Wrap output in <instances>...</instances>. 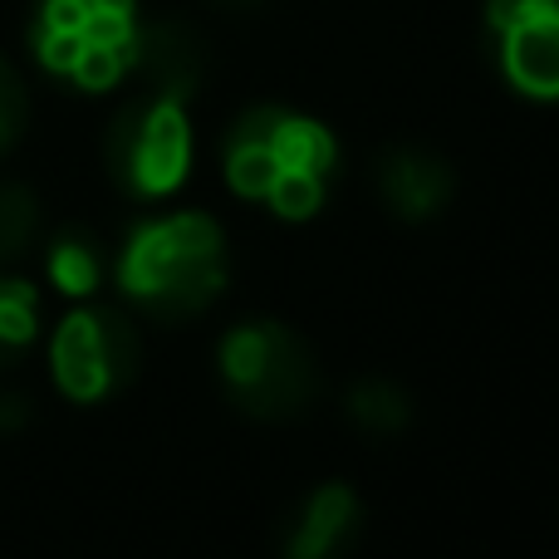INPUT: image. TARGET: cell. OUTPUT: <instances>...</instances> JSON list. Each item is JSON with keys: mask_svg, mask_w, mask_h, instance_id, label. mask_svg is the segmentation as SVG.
<instances>
[{"mask_svg": "<svg viewBox=\"0 0 559 559\" xmlns=\"http://www.w3.org/2000/svg\"><path fill=\"white\" fill-rule=\"evenodd\" d=\"M39 334V295L25 280H0V358L29 348Z\"/></svg>", "mask_w": 559, "mask_h": 559, "instance_id": "cell-14", "label": "cell"}, {"mask_svg": "<svg viewBox=\"0 0 559 559\" xmlns=\"http://www.w3.org/2000/svg\"><path fill=\"white\" fill-rule=\"evenodd\" d=\"M354 531H358V501L344 491V486H324V491H314L309 506L299 511L285 550L295 559H324V555L344 550Z\"/></svg>", "mask_w": 559, "mask_h": 559, "instance_id": "cell-10", "label": "cell"}, {"mask_svg": "<svg viewBox=\"0 0 559 559\" xmlns=\"http://www.w3.org/2000/svg\"><path fill=\"white\" fill-rule=\"evenodd\" d=\"M29 45L49 74L94 94L133 69L138 5L133 0H39Z\"/></svg>", "mask_w": 559, "mask_h": 559, "instance_id": "cell-3", "label": "cell"}, {"mask_svg": "<svg viewBox=\"0 0 559 559\" xmlns=\"http://www.w3.org/2000/svg\"><path fill=\"white\" fill-rule=\"evenodd\" d=\"M334 157V138L314 118L285 114V108H251L236 118L231 138H226L231 187L280 216H309L324 202Z\"/></svg>", "mask_w": 559, "mask_h": 559, "instance_id": "cell-1", "label": "cell"}, {"mask_svg": "<svg viewBox=\"0 0 559 559\" xmlns=\"http://www.w3.org/2000/svg\"><path fill=\"white\" fill-rule=\"evenodd\" d=\"M491 35L521 94L559 98V0H491Z\"/></svg>", "mask_w": 559, "mask_h": 559, "instance_id": "cell-7", "label": "cell"}, {"mask_svg": "<svg viewBox=\"0 0 559 559\" xmlns=\"http://www.w3.org/2000/svg\"><path fill=\"white\" fill-rule=\"evenodd\" d=\"M222 373L231 397L255 417H289L309 407L319 388L314 354L285 324H241L222 344Z\"/></svg>", "mask_w": 559, "mask_h": 559, "instance_id": "cell-4", "label": "cell"}, {"mask_svg": "<svg viewBox=\"0 0 559 559\" xmlns=\"http://www.w3.org/2000/svg\"><path fill=\"white\" fill-rule=\"evenodd\" d=\"M49 364H55V383L74 403H98L133 378L138 334L118 309H79L59 324Z\"/></svg>", "mask_w": 559, "mask_h": 559, "instance_id": "cell-6", "label": "cell"}, {"mask_svg": "<svg viewBox=\"0 0 559 559\" xmlns=\"http://www.w3.org/2000/svg\"><path fill=\"white\" fill-rule=\"evenodd\" d=\"M49 280H55L64 295H88L98 289V275H104V261H98V246L88 241L84 231H59L49 241Z\"/></svg>", "mask_w": 559, "mask_h": 559, "instance_id": "cell-12", "label": "cell"}, {"mask_svg": "<svg viewBox=\"0 0 559 559\" xmlns=\"http://www.w3.org/2000/svg\"><path fill=\"white\" fill-rule=\"evenodd\" d=\"M118 285L157 319L202 314L226 285V241L212 216H163L128 236Z\"/></svg>", "mask_w": 559, "mask_h": 559, "instance_id": "cell-2", "label": "cell"}, {"mask_svg": "<svg viewBox=\"0 0 559 559\" xmlns=\"http://www.w3.org/2000/svg\"><path fill=\"white\" fill-rule=\"evenodd\" d=\"M25 397H0V432H10V427H20L25 423Z\"/></svg>", "mask_w": 559, "mask_h": 559, "instance_id": "cell-16", "label": "cell"}, {"mask_svg": "<svg viewBox=\"0 0 559 559\" xmlns=\"http://www.w3.org/2000/svg\"><path fill=\"white\" fill-rule=\"evenodd\" d=\"M25 128V88H20L15 69L0 59V147H10Z\"/></svg>", "mask_w": 559, "mask_h": 559, "instance_id": "cell-15", "label": "cell"}, {"mask_svg": "<svg viewBox=\"0 0 559 559\" xmlns=\"http://www.w3.org/2000/svg\"><path fill=\"white\" fill-rule=\"evenodd\" d=\"M192 163V128H187L182 98L147 88L128 104L108 128V173L133 197H167L182 187Z\"/></svg>", "mask_w": 559, "mask_h": 559, "instance_id": "cell-5", "label": "cell"}, {"mask_svg": "<svg viewBox=\"0 0 559 559\" xmlns=\"http://www.w3.org/2000/svg\"><path fill=\"white\" fill-rule=\"evenodd\" d=\"M452 167L442 157L423 153V147H393L378 163V192L407 222H427L452 202Z\"/></svg>", "mask_w": 559, "mask_h": 559, "instance_id": "cell-9", "label": "cell"}, {"mask_svg": "<svg viewBox=\"0 0 559 559\" xmlns=\"http://www.w3.org/2000/svg\"><path fill=\"white\" fill-rule=\"evenodd\" d=\"M39 241V202L29 187L0 182V261H20Z\"/></svg>", "mask_w": 559, "mask_h": 559, "instance_id": "cell-13", "label": "cell"}, {"mask_svg": "<svg viewBox=\"0 0 559 559\" xmlns=\"http://www.w3.org/2000/svg\"><path fill=\"white\" fill-rule=\"evenodd\" d=\"M133 64L147 74L153 94L192 98L197 84L206 79V45L182 20H157V25H138Z\"/></svg>", "mask_w": 559, "mask_h": 559, "instance_id": "cell-8", "label": "cell"}, {"mask_svg": "<svg viewBox=\"0 0 559 559\" xmlns=\"http://www.w3.org/2000/svg\"><path fill=\"white\" fill-rule=\"evenodd\" d=\"M348 417H354L368 437H393V432L407 427L413 403H407L403 388L383 383V378H364V383L348 393Z\"/></svg>", "mask_w": 559, "mask_h": 559, "instance_id": "cell-11", "label": "cell"}]
</instances>
